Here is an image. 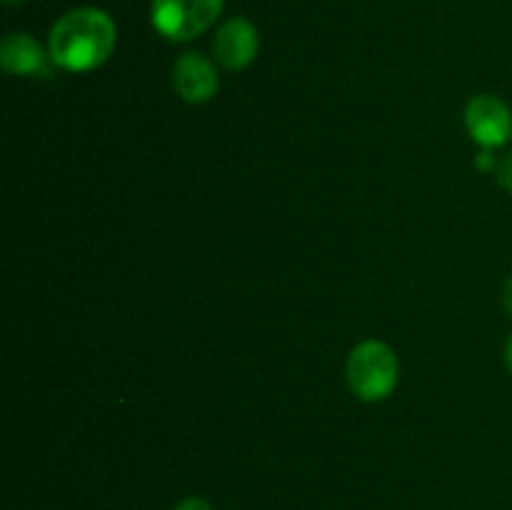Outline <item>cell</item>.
<instances>
[{"label": "cell", "instance_id": "6da1fadb", "mask_svg": "<svg viewBox=\"0 0 512 510\" xmlns=\"http://www.w3.org/2000/svg\"><path fill=\"white\" fill-rule=\"evenodd\" d=\"M118 43L115 20L100 8H73L60 15L48 35V53L55 68L90 73L108 63Z\"/></svg>", "mask_w": 512, "mask_h": 510}, {"label": "cell", "instance_id": "7a4b0ae2", "mask_svg": "<svg viewBox=\"0 0 512 510\" xmlns=\"http://www.w3.org/2000/svg\"><path fill=\"white\" fill-rule=\"evenodd\" d=\"M345 375L355 398L363 403H378L398 388V355L383 340H363L350 350Z\"/></svg>", "mask_w": 512, "mask_h": 510}, {"label": "cell", "instance_id": "3957f363", "mask_svg": "<svg viewBox=\"0 0 512 510\" xmlns=\"http://www.w3.org/2000/svg\"><path fill=\"white\" fill-rule=\"evenodd\" d=\"M225 0H153L150 23L173 43H188L213 28L223 15Z\"/></svg>", "mask_w": 512, "mask_h": 510}, {"label": "cell", "instance_id": "277c9868", "mask_svg": "<svg viewBox=\"0 0 512 510\" xmlns=\"http://www.w3.org/2000/svg\"><path fill=\"white\" fill-rule=\"evenodd\" d=\"M465 128L480 148H503L512 138V110L498 95H475L465 105Z\"/></svg>", "mask_w": 512, "mask_h": 510}, {"label": "cell", "instance_id": "5b68a950", "mask_svg": "<svg viewBox=\"0 0 512 510\" xmlns=\"http://www.w3.org/2000/svg\"><path fill=\"white\" fill-rule=\"evenodd\" d=\"M260 50L258 28L248 18H228L213 38V55L225 70H245Z\"/></svg>", "mask_w": 512, "mask_h": 510}, {"label": "cell", "instance_id": "8992f818", "mask_svg": "<svg viewBox=\"0 0 512 510\" xmlns=\"http://www.w3.org/2000/svg\"><path fill=\"white\" fill-rule=\"evenodd\" d=\"M173 88L185 103H208L220 88L218 68L200 53H183L173 65Z\"/></svg>", "mask_w": 512, "mask_h": 510}, {"label": "cell", "instance_id": "52a82bcc", "mask_svg": "<svg viewBox=\"0 0 512 510\" xmlns=\"http://www.w3.org/2000/svg\"><path fill=\"white\" fill-rule=\"evenodd\" d=\"M0 65L8 75H23V78H50L55 68L48 50L28 33L5 35L0 43Z\"/></svg>", "mask_w": 512, "mask_h": 510}, {"label": "cell", "instance_id": "ba28073f", "mask_svg": "<svg viewBox=\"0 0 512 510\" xmlns=\"http://www.w3.org/2000/svg\"><path fill=\"white\" fill-rule=\"evenodd\" d=\"M495 175H498V183L503 185L508 193H512V153H508L503 160H500Z\"/></svg>", "mask_w": 512, "mask_h": 510}, {"label": "cell", "instance_id": "9c48e42d", "mask_svg": "<svg viewBox=\"0 0 512 510\" xmlns=\"http://www.w3.org/2000/svg\"><path fill=\"white\" fill-rule=\"evenodd\" d=\"M498 163H500V160H495V155L490 153V150H485V148H483V153H478V158H475V168L483 170V173L498 170Z\"/></svg>", "mask_w": 512, "mask_h": 510}, {"label": "cell", "instance_id": "30bf717a", "mask_svg": "<svg viewBox=\"0 0 512 510\" xmlns=\"http://www.w3.org/2000/svg\"><path fill=\"white\" fill-rule=\"evenodd\" d=\"M173 510H213V505H210L205 498H198V495H193V498L180 500V503L175 505Z\"/></svg>", "mask_w": 512, "mask_h": 510}, {"label": "cell", "instance_id": "8fae6325", "mask_svg": "<svg viewBox=\"0 0 512 510\" xmlns=\"http://www.w3.org/2000/svg\"><path fill=\"white\" fill-rule=\"evenodd\" d=\"M500 298H503L505 313H508L512 318V275L503 283V295H500Z\"/></svg>", "mask_w": 512, "mask_h": 510}, {"label": "cell", "instance_id": "7c38bea8", "mask_svg": "<svg viewBox=\"0 0 512 510\" xmlns=\"http://www.w3.org/2000/svg\"><path fill=\"white\" fill-rule=\"evenodd\" d=\"M505 363H508V368L512 373V335L508 338V343H505Z\"/></svg>", "mask_w": 512, "mask_h": 510}, {"label": "cell", "instance_id": "4fadbf2b", "mask_svg": "<svg viewBox=\"0 0 512 510\" xmlns=\"http://www.w3.org/2000/svg\"><path fill=\"white\" fill-rule=\"evenodd\" d=\"M5 5H8V8H15V5H23L25 0H3Z\"/></svg>", "mask_w": 512, "mask_h": 510}]
</instances>
